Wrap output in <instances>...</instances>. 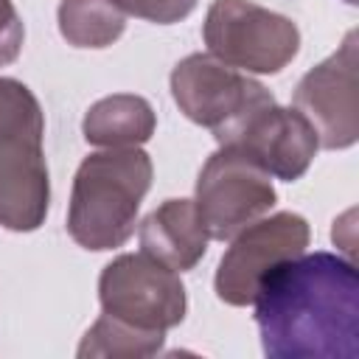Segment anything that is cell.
<instances>
[{
    "label": "cell",
    "mask_w": 359,
    "mask_h": 359,
    "mask_svg": "<svg viewBox=\"0 0 359 359\" xmlns=\"http://www.w3.org/2000/svg\"><path fill=\"white\" fill-rule=\"evenodd\" d=\"M269 359H359V272L334 252L275 264L252 294Z\"/></svg>",
    "instance_id": "6da1fadb"
},
{
    "label": "cell",
    "mask_w": 359,
    "mask_h": 359,
    "mask_svg": "<svg viewBox=\"0 0 359 359\" xmlns=\"http://www.w3.org/2000/svg\"><path fill=\"white\" fill-rule=\"evenodd\" d=\"M151 185V160L137 146L101 149L76 171L67 233L84 250L123 247L135 233L140 202Z\"/></svg>",
    "instance_id": "7a4b0ae2"
},
{
    "label": "cell",
    "mask_w": 359,
    "mask_h": 359,
    "mask_svg": "<svg viewBox=\"0 0 359 359\" xmlns=\"http://www.w3.org/2000/svg\"><path fill=\"white\" fill-rule=\"evenodd\" d=\"M42 137L45 115L36 95L22 81L0 76V224L14 233H31L48 216Z\"/></svg>",
    "instance_id": "3957f363"
},
{
    "label": "cell",
    "mask_w": 359,
    "mask_h": 359,
    "mask_svg": "<svg viewBox=\"0 0 359 359\" xmlns=\"http://www.w3.org/2000/svg\"><path fill=\"white\" fill-rule=\"evenodd\" d=\"M171 95L188 121L213 132L219 146L275 101L264 84L210 53H191L174 67Z\"/></svg>",
    "instance_id": "277c9868"
},
{
    "label": "cell",
    "mask_w": 359,
    "mask_h": 359,
    "mask_svg": "<svg viewBox=\"0 0 359 359\" xmlns=\"http://www.w3.org/2000/svg\"><path fill=\"white\" fill-rule=\"evenodd\" d=\"M202 39L210 56L241 73H278L300 50L297 25L250 0H213Z\"/></svg>",
    "instance_id": "5b68a950"
},
{
    "label": "cell",
    "mask_w": 359,
    "mask_h": 359,
    "mask_svg": "<svg viewBox=\"0 0 359 359\" xmlns=\"http://www.w3.org/2000/svg\"><path fill=\"white\" fill-rule=\"evenodd\" d=\"M101 314L146 334H165L185 317L180 272L149 252H126L109 261L98 278Z\"/></svg>",
    "instance_id": "8992f818"
},
{
    "label": "cell",
    "mask_w": 359,
    "mask_h": 359,
    "mask_svg": "<svg viewBox=\"0 0 359 359\" xmlns=\"http://www.w3.org/2000/svg\"><path fill=\"white\" fill-rule=\"evenodd\" d=\"M194 205L208 236L230 241L275 205L272 177L247 151L219 146L199 171Z\"/></svg>",
    "instance_id": "52a82bcc"
},
{
    "label": "cell",
    "mask_w": 359,
    "mask_h": 359,
    "mask_svg": "<svg viewBox=\"0 0 359 359\" xmlns=\"http://www.w3.org/2000/svg\"><path fill=\"white\" fill-rule=\"evenodd\" d=\"M309 222L300 213L283 210L266 219H255L244 230H238L219 261L216 269V294L230 306L252 303L258 280L280 261L306 252L309 244Z\"/></svg>",
    "instance_id": "ba28073f"
},
{
    "label": "cell",
    "mask_w": 359,
    "mask_h": 359,
    "mask_svg": "<svg viewBox=\"0 0 359 359\" xmlns=\"http://www.w3.org/2000/svg\"><path fill=\"white\" fill-rule=\"evenodd\" d=\"M356 31H348L342 45L311 67L294 90V109L314 126L323 149H348L356 143Z\"/></svg>",
    "instance_id": "9c48e42d"
},
{
    "label": "cell",
    "mask_w": 359,
    "mask_h": 359,
    "mask_svg": "<svg viewBox=\"0 0 359 359\" xmlns=\"http://www.w3.org/2000/svg\"><path fill=\"white\" fill-rule=\"evenodd\" d=\"M222 146H236L247 151L269 177L294 182L309 171L320 140L314 126L294 107H278L272 101Z\"/></svg>",
    "instance_id": "30bf717a"
},
{
    "label": "cell",
    "mask_w": 359,
    "mask_h": 359,
    "mask_svg": "<svg viewBox=\"0 0 359 359\" xmlns=\"http://www.w3.org/2000/svg\"><path fill=\"white\" fill-rule=\"evenodd\" d=\"M208 241L210 236L194 199H165L140 224V250L177 272L194 269L205 255Z\"/></svg>",
    "instance_id": "8fae6325"
},
{
    "label": "cell",
    "mask_w": 359,
    "mask_h": 359,
    "mask_svg": "<svg viewBox=\"0 0 359 359\" xmlns=\"http://www.w3.org/2000/svg\"><path fill=\"white\" fill-rule=\"evenodd\" d=\"M157 118L146 98L132 93H115L95 101L81 123L87 143L101 149L140 146L154 135Z\"/></svg>",
    "instance_id": "7c38bea8"
},
{
    "label": "cell",
    "mask_w": 359,
    "mask_h": 359,
    "mask_svg": "<svg viewBox=\"0 0 359 359\" xmlns=\"http://www.w3.org/2000/svg\"><path fill=\"white\" fill-rule=\"evenodd\" d=\"M126 28V11L115 0H62L59 31L73 48H107Z\"/></svg>",
    "instance_id": "4fadbf2b"
},
{
    "label": "cell",
    "mask_w": 359,
    "mask_h": 359,
    "mask_svg": "<svg viewBox=\"0 0 359 359\" xmlns=\"http://www.w3.org/2000/svg\"><path fill=\"white\" fill-rule=\"evenodd\" d=\"M165 334H146L101 314L79 345V356H151L163 348Z\"/></svg>",
    "instance_id": "5bb4252c"
},
{
    "label": "cell",
    "mask_w": 359,
    "mask_h": 359,
    "mask_svg": "<svg viewBox=\"0 0 359 359\" xmlns=\"http://www.w3.org/2000/svg\"><path fill=\"white\" fill-rule=\"evenodd\" d=\"M115 3L126 14H135L157 25H171L196 8V0H115Z\"/></svg>",
    "instance_id": "9a60e30c"
},
{
    "label": "cell",
    "mask_w": 359,
    "mask_h": 359,
    "mask_svg": "<svg viewBox=\"0 0 359 359\" xmlns=\"http://www.w3.org/2000/svg\"><path fill=\"white\" fill-rule=\"evenodd\" d=\"M22 20L11 0H0V67L11 65L22 50Z\"/></svg>",
    "instance_id": "2e32d148"
},
{
    "label": "cell",
    "mask_w": 359,
    "mask_h": 359,
    "mask_svg": "<svg viewBox=\"0 0 359 359\" xmlns=\"http://www.w3.org/2000/svg\"><path fill=\"white\" fill-rule=\"evenodd\" d=\"M345 3H356V0H345Z\"/></svg>",
    "instance_id": "e0dca14e"
}]
</instances>
